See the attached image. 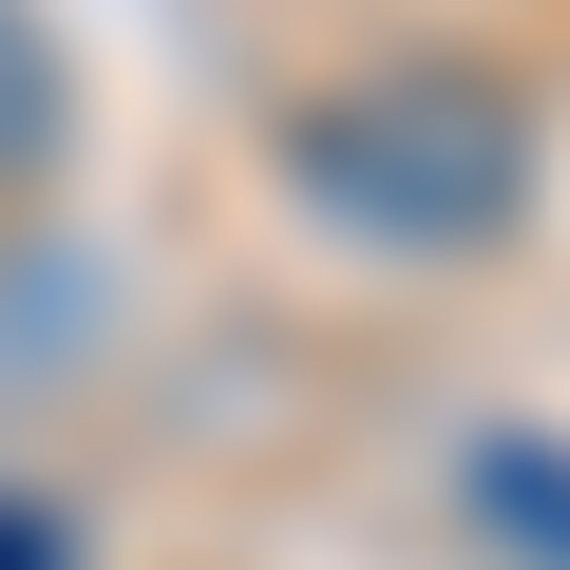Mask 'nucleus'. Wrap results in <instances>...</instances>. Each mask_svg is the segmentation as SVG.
<instances>
[{"instance_id":"4","label":"nucleus","mask_w":570,"mask_h":570,"mask_svg":"<svg viewBox=\"0 0 570 570\" xmlns=\"http://www.w3.org/2000/svg\"><path fill=\"white\" fill-rule=\"evenodd\" d=\"M0 570H77V551H58V532H39V513H0Z\"/></svg>"},{"instance_id":"1","label":"nucleus","mask_w":570,"mask_h":570,"mask_svg":"<svg viewBox=\"0 0 570 570\" xmlns=\"http://www.w3.org/2000/svg\"><path fill=\"white\" fill-rule=\"evenodd\" d=\"M285 171L362 247H494L532 209V115L494 77H456V58H400V77H362V96H324L285 134Z\"/></svg>"},{"instance_id":"3","label":"nucleus","mask_w":570,"mask_h":570,"mask_svg":"<svg viewBox=\"0 0 570 570\" xmlns=\"http://www.w3.org/2000/svg\"><path fill=\"white\" fill-rule=\"evenodd\" d=\"M475 475H494V513H513V532H551V551H570V456H532V438H494Z\"/></svg>"},{"instance_id":"2","label":"nucleus","mask_w":570,"mask_h":570,"mask_svg":"<svg viewBox=\"0 0 570 570\" xmlns=\"http://www.w3.org/2000/svg\"><path fill=\"white\" fill-rule=\"evenodd\" d=\"M58 134H77V77H58V39L20 20V0H0V190H39Z\"/></svg>"}]
</instances>
